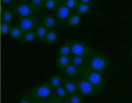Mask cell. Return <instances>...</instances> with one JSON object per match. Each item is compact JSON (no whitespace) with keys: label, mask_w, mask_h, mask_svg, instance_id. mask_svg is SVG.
<instances>
[{"label":"cell","mask_w":132,"mask_h":103,"mask_svg":"<svg viewBox=\"0 0 132 103\" xmlns=\"http://www.w3.org/2000/svg\"><path fill=\"white\" fill-rule=\"evenodd\" d=\"M35 39H36V36L35 31H27L25 32L21 41L24 42H30L34 41Z\"/></svg>","instance_id":"7402d4cb"},{"label":"cell","mask_w":132,"mask_h":103,"mask_svg":"<svg viewBox=\"0 0 132 103\" xmlns=\"http://www.w3.org/2000/svg\"><path fill=\"white\" fill-rule=\"evenodd\" d=\"M48 29L46 27L40 25H37L35 28V33H36V39L40 41H44L45 37L47 34Z\"/></svg>","instance_id":"2e32d148"},{"label":"cell","mask_w":132,"mask_h":103,"mask_svg":"<svg viewBox=\"0 0 132 103\" xmlns=\"http://www.w3.org/2000/svg\"><path fill=\"white\" fill-rule=\"evenodd\" d=\"M82 74L90 82V84L95 88L98 93L105 88L104 73L94 71L85 67L83 69Z\"/></svg>","instance_id":"3957f363"},{"label":"cell","mask_w":132,"mask_h":103,"mask_svg":"<svg viewBox=\"0 0 132 103\" xmlns=\"http://www.w3.org/2000/svg\"><path fill=\"white\" fill-rule=\"evenodd\" d=\"M17 103H32V100L28 96L22 95L20 97Z\"/></svg>","instance_id":"83f0119b"},{"label":"cell","mask_w":132,"mask_h":103,"mask_svg":"<svg viewBox=\"0 0 132 103\" xmlns=\"http://www.w3.org/2000/svg\"><path fill=\"white\" fill-rule=\"evenodd\" d=\"M84 68L77 67L74 65L71 64L64 69V72L66 76L70 77V79H74L81 75Z\"/></svg>","instance_id":"30bf717a"},{"label":"cell","mask_w":132,"mask_h":103,"mask_svg":"<svg viewBox=\"0 0 132 103\" xmlns=\"http://www.w3.org/2000/svg\"><path fill=\"white\" fill-rule=\"evenodd\" d=\"M71 14V10L63 4L59 5L55 10V17L58 21L64 22L67 21Z\"/></svg>","instance_id":"ba28073f"},{"label":"cell","mask_w":132,"mask_h":103,"mask_svg":"<svg viewBox=\"0 0 132 103\" xmlns=\"http://www.w3.org/2000/svg\"><path fill=\"white\" fill-rule=\"evenodd\" d=\"M79 2H84V3H91L92 0H78Z\"/></svg>","instance_id":"1f68e13d"},{"label":"cell","mask_w":132,"mask_h":103,"mask_svg":"<svg viewBox=\"0 0 132 103\" xmlns=\"http://www.w3.org/2000/svg\"><path fill=\"white\" fill-rule=\"evenodd\" d=\"M14 0H2V3L4 5H7L10 4H11L12 2H13Z\"/></svg>","instance_id":"4dcf8cb0"},{"label":"cell","mask_w":132,"mask_h":103,"mask_svg":"<svg viewBox=\"0 0 132 103\" xmlns=\"http://www.w3.org/2000/svg\"><path fill=\"white\" fill-rule=\"evenodd\" d=\"M32 103H39L37 101H36V100H32Z\"/></svg>","instance_id":"e575fe53"},{"label":"cell","mask_w":132,"mask_h":103,"mask_svg":"<svg viewBox=\"0 0 132 103\" xmlns=\"http://www.w3.org/2000/svg\"><path fill=\"white\" fill-rule=\"evenodd\" d=\"M24 33H25V31L23 29H22L20 26L17 25L16 26L12 27L9 34L13 39H16V40H19V39L21 40L22 37H23Z\"/></svg>","instance_id":"ffe728a7"},{"label":"cell","mask_w":132,"mask_h":103,"mask_svg":"<svg viewBox=\"0 0 132 103\" xmlns=\"http://www.w3.org/2000/svg\"><path fill=\"white\" fill-rule=\"evenodd\" d=\"M57 0H45L44 6L47 9L51 11H55L58 6Z\"/></svg>","instance_id":"d4e9b609"},{"label":"cell","mask_w":132,"mask_h":103,"mask_svg":"<svg viewBox=\"0 0 132 103\" xmlns=\"http://www.w3.org/2000/svg\"><path fill=\"white\" fill-rule=\"evenodd\" d=\"M71 56L70 55H60L58 56L56 60L57 67L64 69L66 67L71 64Z\"/></svg>","instance_id":"4fadbf2b"},{"label":"cell","mask_w":132,"mask_h":103,"mask_svg":"<svg viewBox=\"0 0 132 103\" xmlns=\"http://www.w3.org/2000/svg\"><path fill=\"white\" fill-rule=\"evenodd\" d=\"M91 8V3H84V2H79L76 9L77 13L80 16L85 15L89 12Z\"/></svg>","instance_id":"d6986e66"},{"label":"cell","mask_w":132,"mask_h":103,"mask_svg":"<svg viewBox=\"0 0 132 103\" xmlns=\"http://www.w3.org/2000/svg\"><path fill=\"white\" fill-rule=\"evenodd\" d=\"M83 97L80 94L76 93L70 95L67 101L68 103H83Z\"/></svg>","instance_id":"cb8c5ba5"},{"label":"cell","mask_w":132,"mask_h":103,"mask_svg":"<svg viewBox=\"0 0 132 103\" xmlns=\"http://www.w3.org/2000/svg\"><path fill=\"white\" fill-rule=\"evenodd\" d=\"M37 25V20L34 17H20L17 21V25L25 32L34 31Z\"/></svg>","instance_id":"52a82bcc"},{"label":"cell","mask_w":132,"mask_h":103,"mask_svg":"<svg viewBox=\"0 0 132 103\" xmlns=\"http://www.w3.org/2000/svg\"><path fill=\"white\" fill-rule=\"evenodd\" d=\"M53 93H54V96L58 97L64 102L67 101L68 97L70 96L63 85L60 87H58L57 88L54 89Z\"/></svg>","instance_id":"9a60e30c"},{"label":"cell","mask_w":132,"mask_h":103,"mask_svg":"<svg viewBox=\"0 0 132 103\" xmlns=\"http://www.w3.org/2000/svg\"><path fill=\"white\" fill-rule=\"evenodd\" d=\"M12 11L20 17H34L38 12L36 6L31 4L19 3L14 4L11 6Z\"/></svg>","instance_id":"8992f818"},{"label":"cell","mask_w":132,"mask_h":103,"mask_svg":"<svg viewBox=\"0 0 132 103\" xmlns=\"http://www.w3.org/2000/svg\"><path fill=\"white\" fill-rule=\"evenodd\" d=\"M2 19L3 23L10 24L14 21V12L11 10L3 9L2 12Z\"/></svg>","instance_id":"ac0fdd59"},{"label":"cell","mask_w":132,"mask_h":103,"mask_svg":"<svg viewBox=\"0 0 132 103\" xmlns=\"http://www.w3.org/2000/svg\"><path fill=\"white\" fill-rule=\"evenodd\" d=\"M64 78L62 74H55L52 75L48 79V82L50 84L53 89L63 86L64 83Z\"/></svg>","instance_id":"7c38bea8"},{"label":"cell","mask_w":132,"mask_h":103,"mask_svg":"<svg viewBox=\"0 0 132 103\" xmlns=\"http://www.w3.org/2000/svg\"><path fill=\"white\" fill-rule=\"evenodd\" d=\"M48 103H64V101L58 97L53 96V97L48 100Z\"/></svg>","instance_id":"f546056e"},{"label":"cell","mask_w":132,"mask_h":103,"mask_svg":"<svg viewBox=\"0 0 132 103\" xmlns=\"http://www.w3.org/2000/svg\"><path fill=\"white\" fill-rule=\"evenodd\" d=\"M44 1H45V0H44Z\"/></svg>","instance_id":"f35d334b"},{"label":"cell","mask_w":132,"mask_h":103,"mask_svg":"<svg viewBox=\"0 0 132 103\" xmlns=\"http://www.w3.org/2000/svg\"><path fill=\"white\" fill-rule=\"evenodd\" d=\"M87 59L85 57L78 56H72L71 57V64L76 67L84 68L85 65H87Z\"/></svg>","instance_id":"e0dca14e"},{"label":"cell","mask_w":132,"mask_h":103,"mask_svg":"<svg viewBox=\"0 0 132 103\" xmlns=\"http://www.w3.org/2000/svg\"><path fill=\"white\" fill-rule=\"evenodd\" d=\"M12 27L10 26L9 24H5V23H2L1 26V34L4 36L7 34L8 33H10Z\"/></svg>","instance_id":"4316f807"},{"label":"cell","mask_w":132,"mask_h":103,"mask_svg":"<svg viewBox=\"0 0 132 103\" xmlns=\"http://www.w3.org/2000/svg\"><path fill=\"white\" fill-rule=\"evenodd\" d=\"M63 86L65 88L66 91L67 92L69 96L78 93L77 85L74 79L66 78V79H64Z\"/></svg>","instance_id":"9c48e42d"},{"label":"cell","mask_w":132,"mask_h":103,"mask_svg":"<svg viewBox=\"0 0 132 103\" xmlns=\"http://www.w3.org/2000/svg\"><path fill=\"white\" fill-rule=\"evenodd\" d=\"M57 20L55 16L52 15H45L41 20V25L47 28L48 30L52 29L57 25Z\"/></svg>","instance_id":"8fae6325"},{"label":"cell","mask_w":132,"mask_h":103,"mask_svg":"<svg viewBox=\"0 0 132 103\" xmlns=\"http://www.w3.org/2000/svg\"><path fill=\"white\" fill-rule=\"evenodd\" d=\"M38 102H39V103H48V101H38Z\"/></svg>","instance_id":"836d02e7"},{"label":"cell","mask_w":132,"mask_h":103,"mask_svg":"<svg viewBox=\"0 0 132 103\" xmlns=\"http://www.w3.org/2000/svg\"><path fill=\"white\" fill-rule=\"evenodd\" d=\"M131 54H132V52H131Z\"/></svg>","instance_id":"74e56055"},{"label":"cell","mask_w":132,"mask_h":103,"mask_svg":"<svg viewBox=\"0 0 132 103\" xmlns=\"http://www.w3.org/2000/svg\"><path fill=\"white\" fill-rule=\"evenodd\" d=\"M20 3H26L28 1H29V0H17Z\"/></svg>","instance_id":"d6a6232c"},{"label":"cell","mask_w":132,"mask_h":103,"mask_svg":"<svg viewBox=\"0 0 132 103\" xmlns=\"http://www.w3.org/2000/svg\"><path fill=\"white\" fill-rule=\"evenodd\" d=\"M57 40V34L55 31L53 29L48 30L45 37L44 41L47 44H52L56 42Z\"/></svg>","instance_id":"44dd1931"},{"label":"cell","mask_w":132,"mask_h":103,"mask_svg":"<svg viewBox=\"0 0 132 103\" xmlns=\"http://www.w3.org/2000/svg\"><path fill=\"white\" fill-rule=\"evenodd\" d=\"M109 64V60L107 56L94 52L88 57L86 67L94 71L105 73L108 70Z\"/></svg>","instance_id":"7a4b0ae2"},{"label":"cell","mask_w":132,"mask_h":103,"mask_svg":"<svg viewBox=\"0 0 132 103\" xmlns=\"http://www.w3.org/2000/svg\"><path fill=\"white\" fill-rule=\"evenodd\" d=\"M71 45V52L72 56H78L88 59L94 52L92 48L85 42L71 40L69 41Z\"/></svg>","instance_id":"5b68a950"},{"label":"cell","mask_w":132,"mask_h":103,"mask_svg":"<svg viewBox=\"0 0 132 103\" xmlns=\"http://www.w3.org/2000/svg\"><path fill=\"white\" fill-rule=\"evenodd\" d=\"M30 2H31V4L37 7H42L43 5H44L45 4L44 0H30Z\"/></svg>","instance_id":"f1b7e54d"},{"label":"cell","mask_w":132,"mask_h":103,"mask_svg":"<svg viewBox=\"0 0 132 103\" xmlns=\"http://www.w3.org/2000/svg\"><path fill=\"white\" fill-rule=\"evenodd\" d=\"M63 4L70 10H74L77 9L79 3L78 0H66Z\"/></svg>","instance_id":"484cf974"},{"label":"cell","mask_w":132,"mask_h":103,"mask_svg":"<svg viewBox=\"0 0 132 103\" xmlns=\"http://www.w3.org/2000/svg\"><path fill=\"white\" fill-rule=\"evenodd\" d=\"M77 85L78 93L83 98L87 97L97 94L98 92L83 74L74 79Z\"/></svg>","instance_id":"277c9868"},{"label":"cell","mask_w":132,"mask_h":103,"mask_svg":"<svg viewBox=\"0 0 132 103\" xmlns=\"http://www.w3.org/2000/svg\"><path fill=\"white\" fill-rule=\"evenodd\" d=\"M59 1H60V2H63V3H64V2L66 1V0H59Z\"/></svg>","instance_id":"d590c367"},{"label":"cell","mask_w":132,"mask_h":103,"mask_svg":"<svg viewBox=\"0 0 132 103\" xmlns=\"http://www.w3.org/2000/svg\"><path fill=\"white\" fill-rule=\"evenodd\" d=\"M64 103H68V102H64Z\"/></svg>","instance_id":"8d00e7d4"},{"label":"cell","mask_w":132,"mask_h":103,"mask_svg":"<svg viewBox=\"0 0 132 103\" xmlns=\"http://www.w3.org/2000/svg\"><path fill=\"white\" fill-rule=\"evenodd\" d=\"M57 53L58 56H60V55H70L71 54V45L70 42H68V44L60 46L59 48H58L57 49Z\"/></svg>","instance_id":"603a6c76"},{"label":"cell","mask_w":132,"mask_h":103,"mask_svg":"<svg viewBox=\"0 0 132 103\" xmlns=\"http://www.w3.org/2000/svg\"><path fill=\"white\" fill-rule=\"evenodd\" d=\"M54 89L48 82L38 84L30 90L28 96L38 101H48L54 96Z\"/></svg>","instance_id":"6da1fadb"},{"label":"cell","mask_w":132,"mask_h":103,"mask_svg":"<svg viewBox=\"0 0 132 103\" xmlns=\"http://www.w3.org/2000/svg\"><path fill=\"white\" fill-rule=\"evenodd\" d=\"M82 21V17L77 13H72L70 15L66 21V24L69 27H77L80 24Z\"/></svg>","instance_id":"5bb4252c"}]
</instances>
